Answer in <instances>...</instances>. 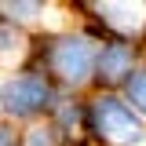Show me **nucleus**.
Segmentation results:
<instances>
[{"instance_id":"1","label":"nucleus","mask_w":146,"mask_h":146,"mask_svg":"<svg viewBox=\"0 0 146 146\" xmlns=\"http://www.w3.org/2000/svg\"><path fill=\"white\" fill-rule=\"evenodd\" d=\"M95 128H99V135L110 139L113 146H146L143 121H139L121 99H113V95H106V99L95 102Z\"/></svg>"},{"instance_id":"2","label":"nucleus","mask_w":146,"mask_h":146,"mask_svg":"<svg viewBox=\"0 0 146 146\" xmlns=\"http://www.w3.org/2000/svg\"><path fill=\"white\" fill-rule=\"evenodd\" d=\"M55 70L62 73L70 84H84L95 70V48L88 36H66L55 48Z\"/></svg>"},{"instance_id":"3","label":"nucleus","mask_w":146,"mask_h":146,"mask_svg":"<svg viewBox=\"0 0 146 146\" xmlns=\"http://www.w3.org/2000/svg\"><path fill=\"white\" fill-rule=\"evenodd\" d=\"M0 102H4L7 113L26 117V113H33V110H40L48 102V88H44V80H36V77H15V80L4 84Z\"/></svg>"},{"instance_id":"4","label":"nucleus","mask_w":146,"mask_h":146,"mask_svg":"<svg viewBox=\"0 0 146 146\" xmlns=\"http://www.w3.org/2000/svg\"><path fill=\"white\" fill-rule=\"evenodd\" d=\"M95 62H99V73L106 80H117L131 70V48L128 44H110L102 55H95Z\"/></svg>"},{"instance_id":"5","label":"nucleus","mask_w":146,"mask_h":146,"mask_svg":"<svg viewBox=\"0 0 146 146\" xmlns=\"http://www.w3.org/2000/svg\"><path fill=\"white\" fill-rule=\"evenodd\" d=\"M102 15H106L110 26H117V29L131 33V29H139V26H143L146 4H102Z\"/></svg>"},{"instance_id":"6","label":"nucleus","mask_w":146,"mask_h":146,"mask_svg":"<svg viewBox=\"0 0 146 146\" xmlns=\"http://www.w3.org/2000/svg\"><path fill=\"white\" fill-rule=\"evenodd\" d=\"M128 99H131V106H135V110H143V113H146V70L128 77Z\"/></svg>"},{"instance_id":"7","label":"nucleus","mask_w":146,"mask_h":146,"mask_svg":"<svg viewBox=\"0 0 146 146\" xmlns=\"http://www.w3.org/2000/svg\"><path fill=\"white\" fill-rule=\"evenodd\" d=\"M7 51H22V36L11 33V29H0V55H7Z\"/></svg>"},{"instance_id":"8","label":"nucleus","mask_w":146,"mask_h":146,"mask_svg":"<svg viewBox=\"0 0 146 146\" xmlns=\"http://www.w3.org/2000/svg\"><path fill=\"white\" fill-rule=\"evenodd\" d=\"M51 143H55L51 128H33V131L26 135V146H51Z\"/></svg>"},{"instance_id":"9","label":"nucleus","mask_w":146,"mask_h":146,"mask_svg":"<svg viewBox=\"0 0 146 146\" xmlns=\"http://www.w3.org/2000/svg\"><path fill=\"white\" fill-rule=\"evenodd\" d=\"M4 11H11V18H33V11H44L36 4H4Z\"/></svg>"},{"instance_id":"10","label":"nucleus","mask_w":146,"mask_h":146,"mask_svg":"<svg viewBox=\"0 0 146 146\" xmlns=\"http://www.w3.org/2000/svg\"><path fill=\"white\" fill-rule=\"evenodd\" d=\"M0 146H7V139H4V135H0Z\"/></svg>"}]
</instances>
